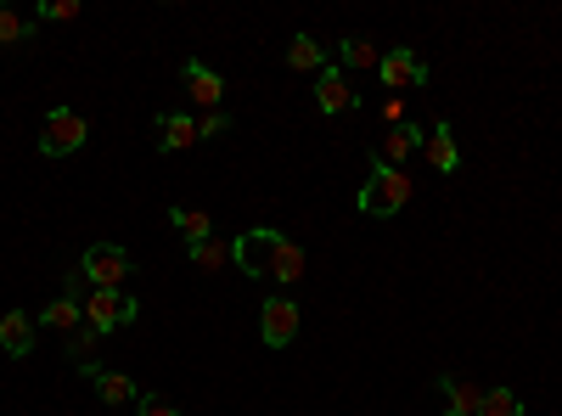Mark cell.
Wrapping results in <instances>:
<instances>
[{"instance_id": "23", "label": "cell", "mask_w": 562, "mask_h": 416, "mask_svg": "<svg viewBox=\"0 0 562 416\" xmlns=\"http://www.w3.org/2000/svg\"><path fill=\"white\" fill-rule=\"evenodd\" d=\"M96 343H102V332H90V327H79V332L68 338V355L79 361V371H85V377L96 371V361H90V355H96Z\"/></svg>"}, {"instance_id": "26", "label": "cell", "mask_w": 562, "mask_h": 416, "mask_svg": "<svg viewBox=\"0 0 562 416\" xmlns=\"http://www.w3.org/2000/svg\"><path fill=\"white\" fill-rule=\"evenodd\" d=\"M230 124H237V118H230L225 108H220V113H203V118H197V136L214 141V136H225V130H230Z\"/></svg>"}, {"instance_id": "17", "label": "cell", "mask_w": 562, "mask_h": 416, "mask_svg": "<svg viewBox=\"0 0 562 416\" xmlns=\"http://www.w3.org/2000/svg\"><path fill=\"white\" fill-rule=\"evenodd\" d=\"M287 68L321 74V68H326V46H321L315 35H292V40H287Z\"/></svg>"}, {"instance_id": "11", "label": "cell", "mask_w": 562, "mask_h": 416, "mask_svg": "<svg viewBox=\"0 0 562 416\" xmlns=\"http://www.w3.org/2000/svg\"><path fill=\"white\" fill-rule=\"evenodd\" d=\"M422 157H427V164H434L439 175H455V169H461V141H455V130H450L445 118L434 124V130H427V141H422Z\"/></svg>"}, {"instance_id": "18", "label": "cell", "mask_w": 562, "mask_h": 416, "mask_svg": "<svg viewBox=\"0 0 562 416\" xmlns=\"http://www.w3.org/2000/svg\"><path fill=\"white\" fill-rule=\"evenodd\" d=\"M271 281H276V287H299V281H304V248L292 242V237H282V248H276Z\"/></svg>"}, {"instance_id": "22", "label": "cell", "mask_w": 562, "mask_h": 416, "mask_svg": "<svg viewBox=\"0 0 562 416\" xmlns=\"http://www.w3.org/2000/svg\"><path fill=\"white\" fill-rule=\"evenodd\" d=\"M478 416H523V400H517L512 389H484Z\"/></svg>"}, {"instance_id": "20", "label": "cell", "mask_w": 562, "mask_h": 416, "mask_svg": "<svg viewBox=\"0 0 562 416\" xmlns=\"http://www.w3.org/2000/svg\"><path fill=\"white\" fill-rule=\"evenodd\" d=\"M338 62H344V68H360V74H377V68H383V51H377L372 40L354 35V40L338 46Z\"/></svg>"}, {"instance_id": "1", "label": "cell", "mask_w": 562, "mask_h": 416, "mask_svg": "<svg viewBox=\"0 0 562 416\" xmlns=\"http://www.w3.org/2000/svg\"><path fill=\"white\" fill-rule=\"evenodd\" d=\"M416 198V180L405 169H388V164H372V180L360 186V198L354 209L366 214V219H388V214H400L405 203Z\"/></svg>"}, {"instance_id": "28", "label": "cell", "mask_w": 562, "mask_h": 416, "mask_svg": "<svg viewBox=\"0 0 562 416\" xmlns=\"http://www.w3.org/2000/svg\"><path fill=\"white\" fill-rule=\"evenodd\" d=\"M383 124H388V130H394V124H405V96H388V102H383Z\"/></svg>"}, {"instance_id": "5", "label": "cell", "mask_w": 562, "mask_h": 416, "mask_svg": "<svg viewBox=\"0 0 562 416\" xmlns=\"http://www.w3.org/2000/svg\"><path fill=\"white\" fill-rule=\"evenodd\" d=\"M299 304H292L287 293H271L264 299V310H259V338H264V349H287L292 338H299Z\"/></svg>"}, {"instance_id": "21", "label": "cell", "mask_w": 562, "mask_h": 416, "mask_svg": "<svg viewBox=\"0 0 562 416\" xmlns=\"http://www.w3.org/2000/svg\"><path fill=\"white\" fill-rule=\"evenodd\" d=\"M186 253H191L197 270H225L230 265V242H220V237H209L203 248H186Z\"/></svg>"}, {"instance_id": "24", "label": "cell", "mask_w": 562, "mask_h": 416, "mask_svg": "<svg viewBox=\"0 0 562 416\" xmlns=\"http://www.w3.org/2000/svg\"><path fill=\"white\" fill-rule=\"evenodd\" d=\"M28 35H35V23H28V17H17L12 7H0V46H23Z\"/></svg>"}, {"instance_id": "7", "label": "cell", "mask_w": 562, "mask_h": 416, "mask_svg": "<svg viewBox=\"0 0 562 416\" xmlns=\"http://www.w3.org/2000/svg\"><path fill=\"white\" fill-rule=\"evenodd\" d=\"M79 270H85L90 287H124L129 281V253L118 242H96V248H85Z\"/></svg>"}, {"instance_id": "9", "label": "cell", "mask_w": 562, "mask_h": 416, "mask_svg": "<svg viewBox=\"0 0 562 416\" xmlns=\"http://www.w3.org/2000/svg\"><path fill=\"white\" fill-rule=\"evenodd\" d=\"M427 141V130H416V124H394V130H383L377 141V157L372 164H388V169H405V157H416Z\"/></svg>"}, {"instance_id": "16", "label": "cell", "mask_w": 562, "mask_h": 416, "mask_svg": "<svg viewBox=\"0 0 562 416\" xmlns=\"http://www.w3.org/2000/svg\"><path fill=\"white\" fill-rule=\"evenodd\" d=\"M40 322H46L51 332H62V338H74V332L85 327V304L62 293V299H51V304H46V315H40Z\"/></svg>"}, {"instance_id": "19", "label": "cell", "mask_w": 562, "mask_h": 416, "mask_svg": "<svg viewBox=\"0 0 562 416\" xmlns=\"http://www.w3.org/2000/svg\"><path fill=\"white\" fill-rule=\"evenodd\" d=\"M90 382H96V394H102L108 405H141V389L124 371H90Z\"/></svg>"}, {"instance_id": "14", "label": "cell", "mask_w": 562, "mask_h": 416, "mask_svg": "<svg viewBox=\"0 0 562 416\" xmlns=\"http://www.w3.org/2000/svg\"><path fill=\"white\" fill-rule=\"evenodd\" d=\"M0 349H7L12 361H23L28 349H35V315H23V310L0 315Z\"/></svg>"}, {"instance_id": "25", "label": "cell", "mask_w": 562, "mask_h": 416, "mask_svg": "<svg viewBox=\"0 0 562 416\" xmlns=\"http://www.w3.org/2000/svg\"><path fill=\"white\" fill-rule=\"evenodd\" d=\"M79 17V0H46L40 7V23H74Z\"/></svg>"}, {"instance_id": "15", "label": "cell", "mask_w": 562, "mask_h": 416, "mask_svg": "<svg viewBox=\"0 0 562 416\" xmlns=\"http://www.w3.org/2000/svg\"><path fill=\"white\" fill-rule=\"evenodd\" d=\"M170 226L186 237V248H203L214 237V214L209 209H170Z\"/></svg>"}, {"instance_id": "2", "label": "cell", "mask_w": 562, "mask_h": 416, "mask_svg": "<svg viewBox=\"0 0 562 416\" xmlns=\"http://www.w3.org/2000/svg\"><path fill=\"white\" fill-rule=\"evenodd\" d=\"M141 315L136 293H124V287H90V299H85V327L90 332H124L129 322Z\"/></svg>"}, {"instance_id": "6", "label": "cell", "mask_w": 562, "mask_h": 416, "mask_svg": "<svg viewBox=\"0 0 562 416\" xmlns=\"http://www.w3.org/2000/svg\"><path fill=\"white\" fill-rule=\"evenodd\" d=\"M377 79H383V90H394V96L422 90V85H427V62H422L411 46H394V51H383V68H377Z\"/></svg>"}, {"instance_id": "8", "label": "cell", "mask_w": 562, "mask_h": 416, "mask_svg": "<svg viewBox=\"0 0 562 416\" xmlns=\"http://www.w3.org/2000/svg\"><path fill=\"white\" fill-rule=\"evenodd\" d=\"M354 102H360V96H354L349 74L326 62V68H321V79H315V108H321L326 118H344V113H354Z\"/></svg>"}, {"instance_id": "13", "label": "cell", "mask_w": 562, "mask_h": 416, "mask_svg": "<svg viewBox=\"0 0 562 416\" xmlns=\"http://www.w3.org/2000/svg\"><path fill=\"white\" fill-rule=\"evenodd\" d=\"M439 389H445V416H478V405H484V389H478V382L473 377H439Z\"/></svg>"}, {"instance_id": "12", "label": "cell", "mask_w": 562, "mask_h": 416, "mask_svg": "<svg viewBox=\"0 0 562 416\" xmlns=\"http://www.w3.org/2000/svg\"><path fill=\"white\" fill-rule=\"evenodd\" d=\"M197 141H203V136H197V118L191 113H158V147L163 152H186Z\"/></svg>"}, {"instance_id": "10", "label": "cell", "mask_w": 562, "mask_h": 416, "mask_svg": "<svg viewBox=\"0 0 562 416\" xmlns=\"http://www.w3.org/2000/svg\"><path fill=\"white\" fill-rule=\"evenodd\" d=\"M180 79H186V90H191V102L197 108H203V113H220V96H225V79L209 68V62H186V68H180Z\"/></svg>"}, {"instance_id": "4", "label": "cell", "mask_w": 562, "mask_h": 416, "mask_svg": "<svg viewBox=\"0 0 562 416\" xmlns=\"http://www.w3.org/2000/svg\"><path fill=\"white\" fill-rule=\"evenodd\" d=\"M85 136H90L85 113L51 108V113H46V130H40V152H46V157H74V152L85 147Z\"/></svg>"}, {"instance_id": "27", "label": "cell", "mask_w": 562, "mask_h": 416, "mask_svg": "<svg viewBox=\"0 0 562 416\" xmlns=\"http://www.w3.org/2000/svg\"><path fill=\"white\" fill-rule=\"evenodd\" d=\"M136 416H186L180 405H170V400H158V394H147L141 405H136Z\"/></svg>"}, {"instance_id": "3", "label": "cell", "mask_w": 562, "mask_h": 416, "mask_svg": "<svg viewBox=\"0 0 562 416\" xmlns=\"http://www.w3.org/2000/svg\"><path fill=\"white\" fill-rule=\"evenodd\" d=\"M276 248H282V231H271V226H253V231H242L237 242H230V265H237L242 276H253V281H271Z\"/></svg>"}]
</instances>
